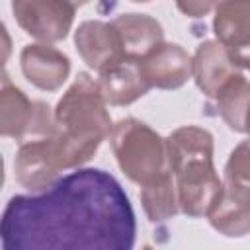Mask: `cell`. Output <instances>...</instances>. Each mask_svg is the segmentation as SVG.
Masks as SVG:
<instances>
[{
    "instance_id": "9a60e30c",
    "label": "cell",
    "mask_w": 250,
    "mask_h": 250,
    "mask_svg": "<svg viewBox=\"0 0 250 250\" xmlns=\"http://www.w3.org/2000/svg\"><path fill=\"white\" fill-rule=\"evenodd\" d=\"M111 25L115 27V31L119 35L125 59L141 61L154 47L164 43L162 25L152 16H146V14H121L111 21Z\"/></svg>"
},
{
    "instance_id": "5bb4252c",
    "label": "cell",
    "mask_w": 250,
    "mask_h": 250,
    "mask_svg": "<svg viewBox=\"0 0 250 250\" xmlns=\"http://www.w3.org/2000/svg\"><path fill=\"white\" fill-rule=\"evenodd\" d=\"M96 82L107 105H129L150 90L141 72L139 61L131 59H123L107 70L100 72Z\"/></svg>"
},
{
    "instance_id": "ffe728a7",
    "label": "cell",
    "mask_w": 250,
    "mask_h": 250,
    "mask_svg": "<svg viewBox=\"0 0 250 250\" xmlns=\"http://www.w3.org/2000/svg\"><path fill=\"white\" fill-rule=\"evenodd\" d=\"M143 250H154V248H150V246H143Z\"/></svg>"
},
{
    "instance_id": "7c38bea8",
    "label": "cell",
    "mask_w": 250,
    "mask_h": 250,
    "mask_svg": "<svg viewBox=\"0 0 250 250\" xmlns=\"http://www.w3.org/2000/svg\"><path fill=\"white\" fill-rule=\"evenodd\" d=\"M20 64L25 78L45 92L59 90L70 74V59L47 43L25 45L20 53Z\"/></svg>"
},
{
    "instance_id": "9c48e42d",
    "label": "cell",
    "mask_w": 250,
    "mask_h": 250,
    "mask_svg": "<svg viewBox=\"0 0 250 250\" xmlns=\"http://www.w3.org/2000/svg\"><path fill=\"white\" fill-rule=\"evenodd\" d=\"M74 45L82 61L98 72H104L125 59L115 27L100 20L82 21L74 33Z\"/></svg>"
},
{
    "instance_id": "e0dca14e",
    "label": "cell",
    "mask_w": 250,
    "mask_h": 250,
    "mask_svg": "<svg viewBox=\"0 0 250 250\" xmlns=\"http://www.w3.org/2000/svg\"><path fill=\"white\" fill-rule=\"evenodd\" d=\"M141 203L148 221L152 223L168 221L180 211L178 191L170 170H166L162 176H158L154 182L141 189Z\"/></svg>"
},
{
    "instance_id": "8992f818",
    "label": "cell",
    "mask_w": 250,
    "mask_h": 250,
    "mask_svg": "<svg viewBox=\"0 0 250 250\" xmlns=\"http://www.w3.org/2000/svg\"><path fill=\"white\" fill-rule=\"evenodd\" d=\"M62 170L66 166L57 135L21 143L14 158L16 180L31 193L51 188Z\"/></svg>"
},
{
    "instance_id": "30bf717a",
    "label": "cell",
    "mask_w": 250,
    "mask_h": 250,
    "mask_svg": "<svg viewBox=\"0 0 250 250\" xmlns=\"http://www.w3.org/2000/svg\"><path fill=\"white\" fill-rule=\"evenodd\" d=\"M150 88L176 90L191 78V57L176 43H160L139 61Z\"/></svg>"
},
{
    "instance_id": "6da1fadb",
    "label": "cell",
    "mask_w": 250,
    "mask_h": 250,
    "mask_svg": "<svg viewBox=\"0 0 250 250\" xmlns=\"http://www.w3.org/2000/svg\"><path fill=\"white\" fill-rule=\"evenodd\" d=\"M137 221L121 184L78 168L51 188L14 195L2 213V250H133Z\"/></svg>"
},
{
    "instance_id": "8fae6325",
    "label": "cell",
    "mask_w": 250,
    "mask_h": 250,
    "mask_svg": "<svg viewBox=\"0 0 250 250\" xmlns=\"http://www.w3.org/2000/svg\"><path fill=\"white\" fill-rule=\"evenodd\" d=\"M211 227L225 236H244L250 232V186L225 180L217 201L207 213Z\"/></svg>"
},
{
    "instance_id": "2e32d148",
    "label": "cell",
    "mask_w": 250,
    "mask_h": 250,
    "mask_svg": "<svg viewBox=\"0 0 250 250\" xmlns=\"http://www.w3.org/2000/svg\"><path fill=\"white\" fill-rule=\"evenodd\" d=\"M215 102L219 115L232 131L250 135V82L242 74L230 78Z\"/></svg>"
},
{
    "instance_id": "52a82bcc",
    "label": "cell",
    "mask_w": 250,
    "mask_h": 250,
    "mask_svg": "<svg viewBox=\"0 0 250 250\" xmlns=\"http://www.w3.org/2000/svg\"><path fill=\"white\" fill-rule=\"evenodd\" d=\"M12 12L25 33L49 45L68 35L76 6L66 0H16Z\"/></svg>"
},
{
    "instance_id": "ba28073f",
    "label": "cell",
    "mask_w": 250,
    "mask_h": 250,
    "mask_svg": "<svg viewBox=\"0 0 250 250\" xmlns=\"http://www.w3.org/2000/svg\"><path fill=\"white\" fill-rule=\"evenodd\" d=\"M213 31L238 68L250 70V0L221 2L215 6Z\"/></svg>"
},
{
    "instance_id": "3957f363",
    "label": "cell",
    "mask_w": 250,
    "mask_h": 250,
    "mask_svg": "<svg viewBox=\"0 0 250 250\" xmlns=\"http://www.w3.org/2000/svg\"><path fill=\"white\" fill-rule=\"evenodd\" d=\"M166 150L180 211L188 217L207 215L223 186L213 164V135L195 125L178 127L168 135Z\"/></svg>"
},
{
    "instance_id": "277c9868",
    "label": "cell",
    "mask_w": 250,
    "mask_h": 250,
    "mask_svg": "<svg viewBox=\"0 0 250 250\" xmlns=\"http://www.w3.org/2000/svg\"><path fill=\"white\" fill-rule=\"evenodd\" d=\"M109 143L121 172L141 188L170 170L166 139L135 117L117 121L111 129Z\"/></svg>"
},
{
    "instance_id": "4fadbf2b",
    "label": "cell",
    "mask_w": 250,
    "mask_h": 250,
    "mask_svg": "<svg viewBox=\"0 0 250 250\" xmlns=\"http://www.w3.org/2000/svg\"><path fill=\"white\" fill-rule=\"evenodd\" d=\"M238 74L240 68L230 61L227 49L217 39L203 41L191 57V78L207 98L215 100L221 88Z\"/></svg>"
},
{
    "instance_id": "7a4b0ae2",
    "label": "cell",
    "mask_w": 250,
    "mask_h": 250,
    "mask_svg": "<svg viewBox=\"0 0 250 250\" xmlns=\"http://www.w3.org/2000/svg\"><path fill=\"white\" fill-rule=\"evenodd\" d=\"M55 121L66 170L88 162L113 129L98 82L84 72L76 76L59 100Z\"/></svg>"
},
{
    "instance_id": "d6986e66",
    "label": "cell",
    "mask_w": 250,
    "mask_h": 250,
    "mask_svg": "<svg viewBox=\"0 0 250 250\" xmlns=\"http://www.w3.org/2000/svg\"><path fill=\"white\" fill-rule=\"evenodd\" d=\"M217 4H211V2H178V8L191 16V18H199V16H205L209 10H215Z\"/></svg>"
},
{
    "instance_id": "5b68a950",
    "label": "cell",
    "mask_w": 250,
    "mask_h": 250,
    "mask_svg": "<svg viewBox=\"0 0 250 250\" xmlns=\"http://www.w3.org/2000/svg\"><path fill=\"white\" fill-rule=\"evenodd\" d=\"M0 131L4 137L12 139H25L31 135L55 137L59 133L51 107L43 102L29 100L6 74L0 90Z\"/></svg>"
},
{
    "instance_id": "ac0fdd59",
    "label": "cell",
    "mask_w": 250,
    "mask_h": 250,
    "mask_svg": "<svg viewBox=\"0 0 250 250\" xmlns=\"http://www.w3.org/2000/svg\"><path fill=\"white\" fill-rule=\"evenodd\" d=\"M225 180H232L244 186H250V139L242 141L230 152L225 164Z\"/></svg>"
}]
</instances>
